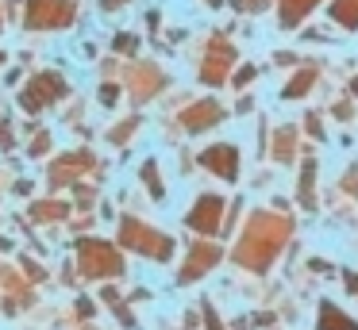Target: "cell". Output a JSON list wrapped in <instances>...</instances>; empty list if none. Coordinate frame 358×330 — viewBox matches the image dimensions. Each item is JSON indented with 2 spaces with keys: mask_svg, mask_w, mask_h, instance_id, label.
Returning a JSON list of instances; mask_svg holds the SVG:
<instances>
[{
  "mask_svg": "<svg viewBox=\"0 0 358 330\" xmlns=\"http://www.w3.org/2000/svg\"><path fill=\"white\" fill-rule=\"evenodd\" d=\"M293 238V219L278 211H255L243 227L239 242H235L231 257L235 265L250 269V273H266L278 261V253L285 250V242Z\"/></svg>",
  "mask_w": 358,
  "mask_h": 330,
  "instance_id": "6da1fadb",
  "label": "cell"
},
{
  "mask_svg": "<svg viewBox=\"0 0 358 330\" xmlns=\"http://www.w3.org/2000/svg\"><path fill=\"white\" fill-rule=\"evenodd\" d=\"M120 246H127V250L143 253V257H150V261H170L173 257V238L162 234V230H155L143 219H120Z\"/></svg>",
  "mask_w": 358,
  "mask_h": 330,
  "instance_id": "7a4b0ae2",
  "label": "cell"
},
{
  "mask_svg": "<svg viewBox=\"0 0 358 330\" xmlns=\"http://www.w3.org/2000/svg\"><path fill=\"white\" fill-rule=\"evenodd\" d=\"M78 265L89 280H101V276H120L124 273V257L112 242L104 238H78Z\"/></svg>",
  "mask_w": 358,
  "mask_h": 330,
  "instance_id": "3957f363",
  "label": "cell"
},
{
  "mask_svg": "<svg viewBox=\"0 0 358 330\" xmlns=\"http://www.w3.org/2000/svg\"><path fill=\"white\" fill-rule=\"evenodd\" d=\"M78 20L73 0H27L24 4V23L27 31H58Z\"/></svg>",
  "mask_w": 358,
  "mask_h": 330,
  "instance_id": "277c9868",
  "label": "cell"
},
{
  "mask_svg": "<svg viewBox=\"0 0 358 330\" xmlns=\"http://www.w3.org/2000/svg\"><path fill=\"white\" fill-rule=\"evenodd\" d=\"M66 92H70V84H66L55 69H43V73H35L31 81L24 84V92H20V107H24L27 115H35V112H43V107L58 104Z\"/></svg>",
  "mask_w": 358,
  "mask_h": 330,
  "instance_id": "5b68a950",
  "label": "cell"
},
{
  "mask_svg": "<svg viewBox=\"0 0 358 330\" xmlns=\"http://www.w3.org/2000/svg\"><path fill=\"white\" fill-rule=\"evenodd\" d=\"M231 66H235V43H227L224 35H212L208 54H204V61H201V81L204 84H224L227 73H231Z\"/></svg>",
  "mask_w": 358,
  "mask_h": 330,
  "instance_id": "8992f818",
  "label": "cell"
},
{
  "mask_svg": "<svg viewBox=\"0 0 358 330\" xmlns=\"http://www.w3.org/2000/svg\"><path fill=\"white\" fill-rule=\"evenodd\" d=\"M93 169H96V158L89 150H70V153H58L55 158L47 181H50V188H66V184H73L78 177L93 173Z\"/></svg>",
  "mask_w": 358,
  "mask_h": 330,
  "instance_id": "52a82bcc",
  "label": "cell"
},
{
  "mask_svg": "<svg viewBox=\"0 0 358 330\" xmlns=\"http://www.w3.org/2000/svg\"><path fill=\"white\" fill-rule=\"evenodd\" d=\"M185 227L196 230V234H216V230H224V196H216V192H208V196H201L193 207H189L185 215Z\"/></svg>",
  "mask_w": 358,
  "mask_h": 330,
  "instance_id": "ba28073f",
  "label": "cell"
},
{
  "mask_svg": "<svg viewBox=\"0 0 358 330\" xmlns=\"http://www.w3.org/2000/svg\"><path fill=\"white\" fill-rule=\"evenodd\" d=\"M220 257H224V250H220V246H212V242H193V246H189V253H185V265H181L178 280H181V284L201 280L208 269L220 265Z\"/></svg>",
  "mask_w": 358,
  "mask_h": 330,
  "instance_id": "9c48e42d",
  "label": "cell"
},
{
  "mask_svg": "<svg viewBox=\"0 0 358 330\" xmlns=\"http://www.w3.org/2000/svg\"><path fill=\"white\" fill-rule=\"evenodd\" d=\"M166 77L158 66H150V61H139L135 69H127V92H131L135 104H147L155 92H162Z\"/></svg>",
  "mask_w": 358,
  "mask_h": 330,
  "instance_id": "30bf717a",
  "label": "cell"
},
{
  "mask_svg": "<svg viewBox=\"0 0 358 330\" xmlns=\"http://www.w3.org/2000/svg\"><path fill=\"white\" fill-rule=\"evenodd\" d=\"M201 165L208 169L212 177H224L227 184L239 181V150H235L231 142H216V146H208V150L201 153Z\"/></svg>",
  "mask_w": 358,
  "mask_h": 330,
  "instance_id": "8fae6325",
  "label": "cell"
},
{
  "mask_svg": "<svg viewBox=\"0 0 358 330\" xmlns=\"http://www.w3.org/2000/svg\"><path fill=\"white\" fill-rule=\"evenodd\" d=\"M220 119H224V104H216V100H193V104L181 112V127H185L189 135H201V130L216 127Z\"/></svg>",
  "mask_w": 358,
  "mask_h": 330,
  "instance_id": "7c38bea8",
  "label": "cell"
},
{
  "mask_svg": "<svg viewBox=\"0 0 358 330\" xmlns=\"http://www.w3.org/2000/svg\"><path fill=\"white\" fill-rule=\"evenodd\" d=\"M316 327H320V330H358V322L350 319L347 311H339L331 299H320V319H316Z\"/></svg>",
  "mask_w": 358,
  "mask_h": 330,
  "instance_id": "4fadbf2b",
  "label": "cell"
},
{
  "mask_svg": "<svg viewBox=\"0 0 358 330\" xmlns=\"http://www.w3.org/2000/svg\"><path fill=\"white\" fill-rule=\"evenodd\" d=\"M316 4H320V0H278V23H281V27H301V20Z\"/></svg>",
  "mask_w": 358,
  "mask_h": 330,
  "instance_id": "5bb4252c",
  "label": "cell"
},
{
  "mask_svg": "<svg viewBox=\"0 0 358 330\" xmlns=\"http://www.w3.org/2000/svg\"><path fill=\"white\" fill-rule=\"evenodd\" d=\"M31 219L62 223V219H70V204H66V200H39V204H31Z\"/></svg>",
  "mask_w": 358,
  "mask_h": 330,
  "instance_id": "9a60e30c",
  "label": "cell"
},
{
  "mask_svg": "<svg viewBox=\"0 0 358 330\" xmlns=\"http://www.w3.org/2000/svg\"><path fill=\"white\" fill-rule=\"evenodd\" d=\"M296 200H301L304 211H316V161H304V169H301V188H296Z\"/></svg>",
  "mask_w": 358,
  "mask_h": 330,
  "instance_id": "2e32d148",
  "label": "cell"
},
{
  "mask_svg": "<svg viewBox=\"0 0 358 330\" xmlns=\"http://www.w3.org/2000/svg\"><path fill=\"white\" fill-rule=\"evenodd\" d=\"M273 158L285 161V165L296 158V130L293 127H278V138H273Z\"/></svg>",
  "mask_w": 358,
  "mask_h": 330,
  "instance_id": "e0dca14e",
  "label": "cell"
},
{
  "mask_svg": "<svg viewBox=\"0 0 358 330\" xmlns=\"http://www.w3.org/2000/svg\"><path fill=\"white\" fill-rule=\"evenodd\" d=\"M331 20L339 23V27L355 31L358 27V0H335V4H331Z\"/></svg>",
  "mask_w": 358,
  "mask_h": 330,
  "instance_id": "ac0fdd59",
  "label": "cell"
},
{
  "mask_svg": "<svg viewBox=\"0 0 358 330\" xmlns=\"http://www.w3.org/2000/svg\"><path fill=\"white\" fill-rule=\"evenodd\" d=\"M312 84H316V69H301V73H296L293 81H289L285 89H281V96H285V100H301L304 92L312 89Z\"/></svg>",
  "mask_w": 358,
  "mask_h": 330,
  "instance_id": "d6986e66",
  "label": "cell"
},
{
  "mask_svg": "<svg viewBox=\"0 0 358 330\" xmlns=\"http://www.w3.org/2000/svg\"><path fill=\"white\" fill-rule=\"evenodd\" d=\"M143 184L150 188V196L155 200H162L166 196V184H162V177H158V161H143Z\"/></svg>",
  "mask_w": 358,
  "mask_h": 330,
  "instance_id": "ffe728a7",
  "label": "cell"
},
{
  "mask_svg": "<svg viewBox=\"0 0 358 330\" xmlns=\"http://www.w3.org/2000/svg\"><path fill=\"white\" fill-rule=\"evenodd\" d=\"M135 130H139V115H131V119H124L120 127H112L108 142H112V146H127V142L135 138Z\"/></svg>",
  "mask_w": 358,
  "mask_h": 330,
  "instance_id": "44dd1931",
  "label": "cell"
},
{
  "mask_svg": "<svg viewBox=\"0 0 358 330\" xmlns=\"http://www.w3.org/2000/svg\"><path fill=\"white\" fill-rule=\"evenodd\" d=\"M0 284H4V288H8V292H20V299H24V303H27V299H31V292H27V284L20 280V276L12 273L8 265H0Z\"/></svg>",
  "mask_w": 358,
  "mask_h": 330,
  "instance_id": "7402d4cb",
  "label": "cell"
},
{
  "mask_svg": "<svg viewBox=\"0 0 358 330\" xmlns=\"http://www.w3.org/2000/svg\"><path fill=\"white\" fill-rule=\"evenodd\" d=\"M112 46H116V54H135L139 50V38H135L131 31H120V35L112 38Z\"/></svg>",
  "mask_w": 358,
  "mask_h": 330,
  "instance_id": "603a6c76",
  "label": "cell"
},
{
  "mask_svg": "<svg viewBox=\"0 0 358 330\" xmlns=\"http://www.w3.org/2000/svg\"><path fill=\"white\" fill-rule=\"evenodd\" d=\"M47 150H50V130H39V135L31 138V146H27V153L39 158V153H47Z\"/></svg>",
  "mask_w": 358,
  "mask_h": 330,
  "instance_id": "cb8c5ba5",
  "label": "cell"
},
{
  "mask_svg": "<svg viewBox=\"0 0 358 330\" xmlns=\"http://www.w3.org/2000/svg\"><path fill=\"white\" fill-rule=\"evenodd\" d=\"M16 146V135H12V123L0 115V150H12Z\"/></svg>",
  "mask_w": 358,
  "mask_h": 330,
  "instance_id": "d4e9b609",
  "label": "cell"
},
{
  "mask_svg": "<svg viewBox=\"0 0 358 330\" xmlns=\"http://www.w3.org/2000/svg\"><path fill=\"white\" fill-rule=\"evenodd\" d=\"M204 327H208V330H224V319L216 315V307H212V303H204Z\"/></svg>",
  "mask_w": 358,
  "mask_h": 330,
  "instance_id": "484cf974",
  "label": "cell"
},
{
  "mask_svg": "<svg viewBox=\"0 0 358 330\" xmlns=\"http://www.w3.org/2000/svg\"><path fill=\"white\" fill-rule=\"evenodd\" d=\"M116 96H120V89H116V84H101V104H104V107H112V104H116Z\"/></svg>",
  "mask_w": 358,
  "mask_h": 330,
  "instance_id": "4316f807",
  "label": "cell"
},
{
  "mask_svg": "<svg viewBox=\"0 0 358 330\" xmlns=\"http://www.w3.org/2000/svg\"><path fill=\"white\" fill-rule=\"evenodd\" d=\"M266 4H270V0H235V8H239V12H262Z\"/></svg>",
  "mask_w": 358,
  "mask_h": 330,
  "instance_id": "83f0119b",
  "label": "cell"
},
{
  "mask_svg": "<svg viewBox=\"0 0 358 330\" xmlns=\"http://www.w3.org/2000/svg\"><path fill=\"white\" fill-rule=\"evenodd\" d=\"M304 127L312 130V138H324V123H320V115H316V112H312L308 119H304Z\"/></svg>",
  "mask_w": 358,
  "mask_h": 330,
  "instance_id": "f1b7e54d",
  "label": "cell"
},
{
  "mask_svg": "<svg viewBox=\"0 0 358 330\" xmlns=\"http://www.w3.org/2000/svg\"><path fill=\"white\" fill-rule=\"evenodd\" d=\"M255 73H258L255 66H243L239 73H235V84H239V89H243V84H250V81H255Z\"/></svg>",
  "mask_w": 358,
  "mask_h": 330,
  "instance_id": "f546056e",
  "label": "cell"
},
{
  "mask_svg": "<svg viewBox=\"0 0 358 330\" xmlns=\"http://www.w3.org/2000/svg\"><path fill=\"white\" fill-rule=\"evenodd\" d=\"M343 188H347V192H350V196H358V165H355V169H350V173H347V177H343Z\"/></svg>",
  "mask_w": 358,
  "mask_h": 330,
  "instance_id": "4dcf8cb0",
  "label": "cell"
},
{
  "mask_svg": "<svg viewBox=\"0 0 358 330\" xmlns=\"http://www.w3.org/2000/svg\"><path fill=\"white\" fill-rule=\"evenodd\" d=\"M78 315H81V319H93V315H96V307L89 303V299H78Z\"/></svg>",
  "mask_w": 358,
  "mask_h": 330,
  "instance_id": "1f68e13d",
  "label": "cell"
},
{
  "mask_svg": "<svg viewBox=\"0 0 358 330\" xmlns=\"http://www.w3.org/2000/svg\"><path fill=\"white\" fill-rule=\"evenodd\" d=\"M343 284H347L350 296H358V273H343Z\"/></svg>",
  "mask_w": 358,
  "mask_h": 330,
  "instance_id": "d6a6232c",
  "label": "cell"
},
{
  "mask_svg": "<svg viewBox=\"0 0 358 330\" xmlns=\"http://www.w3.org/2000/svg\"><path fill=\"white\" fill-rule=\"evenodd\" d=\"M124 4H127V0H101V12H108V15H112V12H120Z\"/></svg>",
  "mask_w": 358,
  "mask_h": 330,
  "instance_id": "836d02e7",
  "label": "cell"
},
{
  "mask_svg": "<svg viewBox=\"0 0 358 330\" xmlns=\"http://www.w3.org/2000/svg\"><path fill=\"white\" fill-rule=\"evenodd\" d=\"M24 269L31 273V280H43V276H47V273H43V265H35V261H24Z\"/></svg>",
  "mask_w": 358,
  "mask_h": 330,
  "instance_id": "e575fe53",
  "label": "cell"
},
{
  "mask_svg": "<svg viewBox=\"0 0 358 330\" xmlns=\"http://www.w3.org/2000/svg\"><path fill=\"white\" fill-rule=\"evenodd\" d=\"M335 115H339V119H350V115H355V107H350V104H335Z\"/></svg>",
  "mask_w": 358,
  "mask_h": 330,
  "instance_id": "d590c367",
  "label": "cell"
},
{
  "mask_svg": "<svg viewBox=\"0 0 358 330\" xmlns=\"http://www.w3.org/2000/svg\"><path fill=\"white\" fill-rule=\"evenodd\" d=\"M78 204H81V207H89V204H93V192L81 188V192H78Z\"/></svg>",
  "mask_w": 358,
  "mask_h": 330,
  "instance_id": "8d00e7d4",
  "label": "cell"
},
{
  "mask_svg": "<svg viewBox=\"0 0 358 330\" xmlns=\"http://www.w3.org/2000/svg\"><path fill=\"white\" fill-rule=\"evenodd\" d=\"M208 4H212V8H220V4H224V0H208Z\"/></svg>",
  "mask_w": 358,
  "mask_h": 330,
  "instance_id": "74e56055",
  "label": "cell"
},
{
  "mask_svg": "<svg viewBox=\"0 0 358 330\" xmlns=\"http://www.w3.org/2000/svg\"><path fill=\"white\" fill-rule=\"evenodd\" d=\"M350 92H358V77H355V84H350Z\"/></svg>",
  "mask_w": 358,
  "mask_h": 330,
  "instance_id": "f35d334b",
  "label": "cell"
},
{
  "mask_svg": "<svg viewBox=\"0 0 358 330\" xmlns=\"http://www.w3.org/2000/svg\"><path fill=\"white\" fill-rule=\"evenodd\" d=\"M0 66H4V50H0Z\"/></svg>",
  "mask_w": 358,
  "mask_h": 330,
  "instance_id": "ab89813d",
  "label": "cell"
},
{
  "mask_svg": "<svg viewBox=\"0 0 358 330\" xmlns=\"http://www.w3.org/2000/svg\"><path fill=\"white\" fill-rule=\"evenodd\" d=\"M0 27H4V12H0Z\"/></svg>",
  "mask_w": 358,
  "mask_h": 330,
  "instance_id": "60d3db41",
  "label": "cell"
}]
</instances>
